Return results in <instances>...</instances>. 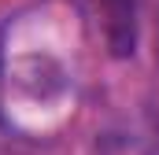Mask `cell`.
I'll return each mask as SVG.
<instances>
[{
	"instance_id": "2",
	"label": "cell",
	"mask_w": 159,
	"mask_h": 155,
	"mask_svg": "<svg viewBox=\"0 0 159 155\" xmlns=\"http://www.w3.org/2000/svg\"><path fill=\"white\" fill-rule=\"evenodd\" d=\"M156 59H159V33H156Z\"/></svg>"
},
{
	"instance_id": "1",
	"label": "cell",
	"mask_w": 159,
	"mask_h": 155,
	"mask_svg": "<svg viewBox=\"0 0 159 155\" xmlns=\"http://www.w3.org/2000/svg\"><path fill=\"white\" fill-rule=\"evenodd\" d=\"M100 22L104 44L115 59L133 55L137 48V0H89Z\"/></svg>"
}]
</instances>
